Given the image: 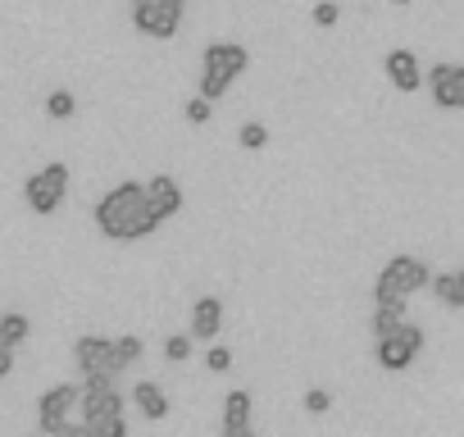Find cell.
I'll list each match as a JSON object with an SVG mask.
<instances>
[{
	"label": "cell",
	"mask_w": 464,
	"mask_h": 437,
	"mask_svg": "<svg viewBox=\"0 0 464 437\" xmlns=\"http://www.w3.org/2000/svg\"><path fill=\"white\" fill-rule=\"evenodd\" d=\"M182 10H187V0H132V24L137 33L164 42L182 28Z\"/></svg>",
	"instance_id": "obj_4"
},
{
	"label": "cell",
	"mask_w": 464,
	"mask_h": 437,
	"mask_svg": "<svg viewBox=\"0 0 464 437\" xmlns=\"http://www.w3.org/2000/svg\"><path fill=\"white\" fill-rule=\"evenodd\" d=\"M223 428H251V392L246 387L223 396Z\"/></svg>",
	"instance_id": "obj_14"
},
{
	"label": "cell",
	"mask_w": 464,
	"mask_h": 437,
	"mask_svg": "<svg viewBox=\"0 0 464 437\" xmlns=\"http://www.w3.org/2000/svg\"><path fill=\"white\" fill-rule=\"evenodd\" d=\"M73 360H78L82 378H119V369H114V360H110V337H101V333L78 337V342H73Z\"/></svg>",
	"instance_id": "obj_8"
},
{
	"label": "cell",
	"mask_w": 464,
	"mask_h": 437,
	"mask_svg": "<svg viewBox=\"0 0 464 437\" xmlns=\"http://www.w3.org/2000/svg\"><path fill=\"white\" fill-rule=\"evenodd\" d=\"M164 355H169L173 364H182V360L191 355V337H187V333H173V337L164 342Z\"/></svg>",
	"instance_id": "obj_21"
},
{
	"label": "cell",
	"mask_w": 464,
	"mask_h": 437,
	"mask_svg": "<svg viewBox=\"0 0 464 437\" xmlns=\"http://www.w3.org/2000/svg\"><path fill=\"white\" fill-rule=\"evenodd\" d=\"M387 78H392L396 92H419V87H423L419 55H414V51H392V55H387Z\"/></svg>",
	"instance_id": "obj_12"
},
{
	"label": "cell",
	"mask_w": 464,
	"mask_h": 437,
	"mask_svg": "<svg viewBox=\"0 0 464 437\" xmlns=\"http://www.w3.org/2000/svg\"><path fill=\"white\" fill-rule=\"evenodd\" d=\"M396 324H405V301H378L373 306V333H392Z\"/></svg>",
	"instance_id": "obj_18"
},
{
	"label": "cell",
	"mask_w": 464,
	"mask_h": 437,
	"mask_svg": "<svg viewBox=\"0 0 464 437\" xmlns=\"http://www.w3.org/2000/svg\"><path fill=\"white\" fill-rule=\"evenodd\" d=\"M141 355H146V342H141V337H132V333L110 342V360H114V369H119V374H123L128 364H137Z\"/></svg>",
	"instance_id": "obj_16"
},
{
	"label": "cell",
	"mask_w": 464,
	"mask_h": 437,
	"mask_svg": "<svg viewBox=\"0 0 464 437\" xmlns=\"http://www.w3.org/2000/svg\"><path fill=\"white\" fill-rule=\"evenodd\" d=\"M92 432L96 437H128V419L119 414V419H101V423H92Z\"/></svg>",
	"instance_id": "obj_25"
},
{
	"label": "cell",
	"mask_w": 464,
	"mask_h": 437,
	"mask_svg": "<svg viewBox=\"0 0 464 437\" xmlns=\"http://www.w3.org/2000/svg\"><path fill=\"white\" fill-rule=\"evenodd\" d=\"M28 333H33L28 315H19V310H10V315H0V342H5L10 351H14V346H24V342H28Z\"/></svg>",
	"instance_id": "obj_17"
},
{
	"label": "cell",
	"mask_w": 464,
	"mask_h": 437,
	"mask_svg": "<svg viewBox=\"0 0 464 437\" xmlns=\"http://www.w3.org/2000/svg\"><path fill=\"white\" fill-rule=\"evenodd\" d=\"M218 328H223V301H218V296H200V301L191 306V328H187V337H191V342H214Z\"/></svg>",
	"instance_id": "obj_11"
},
{
	"label": "cell",
	"mask_w": 464,
	"mask_h": 437,
	"mask_svg": "<svg viewBox=\"0 0 464 437\" xmlns=\"http://www.w3.org/2000/svg\"><path fill=\"white\" fill-rule=\"evenodd\" d=\"M301 405H305L310 414H328V410H333V396H328L324 387H310V392L301 396Z\"/></svg>",
	"instance_id": "obj_22"
},
{
	"label": "cell",
	"mask_w": 464,
	"mask_h": 437,
	"mask_svg": "<svg viewBox=\"0 0 464 437\" xmlns=\"http://www.w3.org/2000/svg\"><path fill=\"white\" fill-rule=\"evenodd\" d=\"M223 437H256L251 428H223Z\"/></svg>",
	"instance_id": "obj_29"
},
{
	"label": "cell",
	"mask_w": 464,
	"mask_h": 437,
	"mask_svg": "<svg viewBox=\"0 0 464 437\" xmlns=\"http://www.w3.org/2000/svg\"><path fill=\"white\" fill-rule=\"evenodd\" d=\"M242 146L246 151H265L269 146V128L265 123H242Z\"/></svg>",
	"instance_id": "obj_20"
},
{
	"label": "cell",
	"mask_w": 464,
	"mask_h": 437,
	"mask_svg": "<svg viewBox=\"0 0 464 437\" xmlns=\"http://www.w3.org/2000/svg\"><path fill=\"white\" fill-rule=\"evenodd\" d=\"M10 369H14V351H10L5 342H0V378H5Z\"/></svg>",
	"instance_id": "obj_28"
},
{
	"label": "cell",
	"mask_w": 464,
	"mask_h": 437,
	"mask_svg": "<svg viewBox=\"0 0 464 437\" xmlns=\"http://www.w3.org/2000/svg\"><path fill=\"white\" fill-rule=\"evenodd\" d=\"M73 405H78V383H55V387H46L42 401H37V423H42V432L55 437V432L69 423V410H73Z\"/></svg>",
	"instance_id": "obj_7"
},
{
	"label": "cell",
	"mask_w": 464,
	"mask_h": 437,
	"mask_svg": "<svg viewBox=\"0 0 464 437\" xmlns=\"http://www.w3.org/2000/svg\"><path fill=\"white\" fill-rule=\"evenodd\" d=\"M337 19H342L337 0H319V5H314V24H319V28H337Z\"/></svg>",
	"instance_id": "obj_23"
},
{
	"label": "cell",
	"mask_w": 464,
	"mask_h": 437,
	"mask_svg": "<svg viewBox=\"0 0 464 437\" xmlns=\"http://www.w3.org/2000/svg\"><path fill=\"white\" fill-rule=\"evenodd\" d=\"M392 5H410V0H392Z\"/></svg>",
	"instance_id": "obj_30"
},
{
	"label": "cell",
	"mask_w": 464,
	"mask_h": 437,
	"mask_svg": "<svg viewBox=\"0 0 464 437\" xmlns=\"http://www.w3.org/2000/svg\"><path fill=\"white\" fill-rule=\"evenodd\" d=\"M419 351H423V328H414L410 319L378 337V364H382V369H405Z\"/></svg>",
	"instance_id": "obj_6"
},
{
	"label": "cell",
	"mask_w": 464,
	"mask_h": 437,
	"mask_svg": "<svg viewBox=\"0 0 464 437\" xmlns=\"http://www.w3.org/2000/svg\"><path fill=\"white\" fill-rule=\"evenodd\" d=\"M428 283H432V292L441 296V306L464 310V274H432Z\"/></svg>",
	"instance_id": "obj_15"
},
{
	"label": "cell",
	"mask_w": 464,
	"mask_h": 437,
	"mask_svg": "<svg viewBox=\"0 0 464 437\" xmlns=\"http://www.w3.org/2000/svg\"><path fill=\"white\" fill-rule=\"evenodd\" d=\"M141 196H146V209L160 218V224L182 209V187H178V178H169V173H155V178L141 187Z\"/></svg>",
	"instance_id": "obj_9"
},
{
	"label": "cell",
	"mask_w": 464,
	"mask_h": 437,
	"mask_svg": "<svg viewBox=\"0 0 464 437\" xmlns=\"http://www.w3.org/2000/svg\"><path fill=\"white\" fill-rule=\"evenodd\" d=\"M55 437H96V432H92L87 423H64V428H60Z\"/></svg>",
	"instance_id": "obj_27"
},
{
	"label": "cell",
	"mask_w": 464,
	"mask_h": 437,
	"mask_svg": "<svg viewBox=\"0 0 464 437\" xmlns=\"http://www.w3.org/2000/svg\"><path fill=\"white\" fill-rule=\"evenodd\" d=\"M428 278H432V269H428L423 260H414V256H392V260L382 265L378 283H373V301H405L410 292L428 287Z\"/></svg>",
	"instance_id": "obj_3"
},
{
	"label": "cell",
	"mask_w": 464,
	"mask_h": 437,
	"mask_svg": "<svg viewBox=\"0 0 464 437\" xmlns=\"http://www.w3.org/2000/svg\"><path fill=\"white\" fill-rule=\"evenodd\" d=\"M132 401H137V410H141L146 419H169V396H164V387H160V383L141 378V383L132 387Z\"/></svg>",
	"instance_id": "obj_13"
},
{
	"label": "cell",
	"mask_w": 464,
	"mask_h": 437,
	"mask_svg": "<svg viewBox=\"0 0 464 437\" xmlns=\"http://www.w3.org/2000/svg\"><path fill=\"white\" fill-rule=\"evenodd\" d=\"M428 83H432V101L441 110H459L464 105V69L459 64H432Z\"/></svg>",
	"instance_id": "obj_10"
},
{
	"label": "cell",
	"mask_w": 464,
	"mask_h": 437,
	"mask_svg": "<svg viewBox=\"0 0 464 437\" xmlns=\"http://www.w3.org/2000/svg\"><path fill=\"white\" fill-rule=\"evenodd\" d=\"M251 69V55H246V46H237V42H214V46H205V60H200V101H223L227 96V87H232V78L237 73H246Z\"/></svg>",
	"instance_id": "obj_2"
},
{
	"label": "cell",
	"mask_w": 464,
	"mask_h": 437,
	"mask_svg": "<svg viewBox=\"0 0 464 437\" xmlns=\"http://www.w3.org/2000/svg\"><path fill=\"white\" fill-rule=\"evenodd\" d=\"M96 228L110 242H137V238H150L160 228V218L146 209V196H141L137 182H119L96 205Z\"/></svg>",
	"instance_id": "obj_1"
},
{
	"label": "cell",
	"mask_w": 464,
	"mask_h": 437,
	"mask_svg": "<svg viewBox=\"0 0 464 437\" xmlns=\"http://www.w3.org/2000/svg\"><path fill=\"white\" fill-rule=\"evenodd\" d=\"M46 114H51V119H73V114H78L73 92H64V87H60V92H51V96H46Z\"/></svg>",
	"instance_id": "obj_19"
},
{
	"label": "cell",
	"mask_w": 464,
	"mask_h": 437,
	"mask_svg": "<svg viewBox=\"0 0 464 437\" xmlns=\"http://www.w3.org/2000/svg\"><path fill=\"white\" fill-rule=\"evenodd\" d=\"M205 364H209V374H227V369H232V351H227V346H209Z\"/></svg>",
	"instance_id": "obj_24"
},
{
	"label": "cell",
	"mask_w": 464,
	"mask_h": 437,
	"mask_svg": "<svg viewBox=\"0 0 464 437\" xmlns=\"http://www.w3.org/2000/svg\"><path fill=\"white\" fill-rule=\"evenodd\" d=\"M209 114H214V110H209V101H200V96H191V101H187V123H209Z\"/></svg>",
	"instance_id": "obj_26"
},
{
	"label": "cell",
	"mask_w": 464,
	"mask_h": 437,
	"mask_svg": "<svg viewBox=\"0 0 464 437\" xmlns=\"http://www.w3.org/2000/svg\"><path fill=\"white\" fill-rule=\"evenodd\" d=\"M64 187H69V169L55 160V164H46L42 173H33V178L24 182V200H28V209H37V214H55V209L64 205Z\"/></svg>",
	"instance_id": "obj_5"
}]
</instances>
